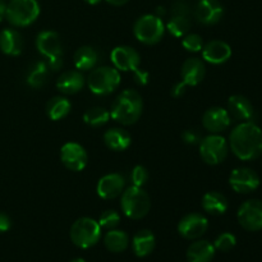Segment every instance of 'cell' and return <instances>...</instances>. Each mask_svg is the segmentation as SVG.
Masks as SVG:
<instances>
[{
  "label": "cell",
  "instance_id": "29",
  "mask_svg": "<svg viewBox=\"0 0 262 262\" xmlns=\"http://www.w3.org/2000/svg\"><path fill=\"white\" fill-rule=\"evenodd\" d=\"M72 109L71 101L67 97L55 96L46 104V114L51 120H60L69 114Z\"/></svg>",
  "mask_w": 262,
  "mask_h": 262
},
{
  "label": "cell",
  "instance_id": "40",
  "mask_svg": "<svg viewBox=\"0 0 262 262\" xmlns=\"http://www.w3.org/2000/svg\"><path fill=\"white\" fill-rule=\"evenodd\" d=\"M186 89H187V84L184 83V82H178V83H176L173 86V89H171V96L173 97H182L184 94H186Z\"/></svg>",
  "mask_w": 262,
  "mask_h": 262
},
{
  "label": "cell",
  "instance_id": "18",
  "mask_svg": "<svg viewBox=\"0 0 262 262\" xmlns=\"http://www.w3.org/2000/svg\"><path fill=\"white\" fill-rule=\"evenodd\" d=\"M232 56V48L229 43L222 40H212L202 48V58L205 61L214 66H220L228 61Z\"/></svg>",
  "mask_w": 262,
  "mask_h": 262
},
{
  "label": "cell",
  "instance_id": "33",
  "mask_svg": "<svg viewBox=\"0 0 262 262\" xmlns=\"http://www.w3.org/2000/svg\"><path fill=\"white\" fill-rule=\"evenodd\" d=\"M235 245H237V238L232 233H223L214 242L215 250L222 251V252H229L235 247Z\"/></svg>",
  "mask_w": 262,
  "mask_h": 262
},
{
  "label": "cell",
  "instance_id": "1",
  "mask_svg": "<svg viewBox=\"0 0 262 262\" xmlns=\"http://www.w3.org/2000/svg\"><path fill=\"white\" fill-rule=\"evenodd\" d=\"M229 147L239 160H256L262 155V129L253 122H242L230 132Z\"/></svg>",
  "mask_w": 262,
  "mask_h": 262
},
{
  "label": "cell",
  "instance_id": "35",
  "mask_svg": "<svg viewBox=\"0 0 262 262\" xmlns=\"http://www.w3.org/2000/svg\"><path fill=\"white\" fill-rule=\"evenodd\" d=\"M120 223V216L115 210H106L101 214L99 219V224L101 228H105V229H114L119 225Z\"/></svg>",
  "mask_w": 262,
  "mask_h": 262
},
{
  "label": "cell",
  "instance_id": "43",
  "mask_svg": "<svg viewBox=\"0 0 262 262\" xmlns=\"http://www.w3.org/2000/svg\"><path fill=\"white\" fill-rule=\"evenodd\" d=\"M106 2L114 7H120V5H124L125 3H128V0H106Z\"/></svg>",
  "mask_w": 262,
  "mask_h": 262
},
{
  "label": "cell",
  "instance_id": "20",
  "mask_svg": "<svg viewBox=\"0 0 262 262\" xmlns=\"http://www.w3.org/2000/svg\"><path fill=\"white\" fill-rule=\"evenodd\" d=\"M206 74V68L201 59L199 58H189L183 63L181 69L182 82L187 86H197L201 83Z\"/></svg>",
  "mask_w": 262,
  "mask_h": 262
},
{
  "label": "cell",
  "instance_id": "27",
  "mask_svg": "<svg viewBox=\"0 0 262 262\" xmlns=\"http://www.w3.org/2000/svg\"><path fill=\"white\" fill-rule=\"evenodd\" d=\"M48 63L43 60H38L28 68L27 76H26V82L32 89H41L46 83V81H48Z\"/></svg>",
  "mask_w": 262,
  "mask_h": 262
},
{
  "label": "cell",
  "instance_id": "17",
  "mask_svg": "<svg viewBox=\"0 0 262 262\" xmlns=\"http://www.w3.org/2000/svg\"><path fill=\"white\" fill-rule=\"evenodd\" d=\"M125 187L124 177L118 173L106 174L97 182L96 192L102 200H114L123 193Z\"/></svg>",
  "mask_w": 262,
  "mask_h": 262
},
{
  "label": "cell",
  "instance_id": "36",
  "mask_svg": "<svg viewBox=\"0 0 262 262\" xmlns=\"http://www.w3.org/2000/svg\"><path fill=\"white\" fill-rule=\"evenodd\" d=\"M130 181H132V186L136 187H143L148 181V171L145 166L136 165L132 169L130 173Z\"/></svg>",
  "mask_w": 262,
  "mask_h": 262
},
{
  "label": "cell",
  "instance_id": "7",
  "mask_svg": "<svg viewBox=\"0 0 262 262\" xmlns=\"http://www.w3.org/2000/svg\"><path fill=\"white\" fill-rule=\"evenodd\" d=\"M133 33L140 42L145 45H155L164 37L165 25L158 15L145 14L136 20Z\"/></svg>",
  "mask_w": 262,
  "mask_h": 262
},
{
  "label": "cell",
  "instance_id": "24",
  "mask_svg": "<svg viewBox=\"0 0 262 262\" xmlns=\"http://www.w3.org/2000/svg\"><path fill=\"white\" fill-rule=\"evenodd\" d=\"M156 245L155 235L151 230L142 229L136 233L132 239L133 252L137 257H146L154 251Z\"/></svg>",
  "mask_w": 262,
  "mask_h": 262
},
{
  "label": "cell",
  "instance_id": "32",
  "mask_svg": "<svg viewBox=\"0 0 262 262\" xmlns=\"http://www.w3.org/2000/svg\"><path fill=\"white\" fill-rule=\"evenodd\" d=\"M110 119V112L104 107H91L83 114V122L92 128H99L106 124Z\"/></svg>",
  "mask_w": 262,
  "mask_h": 262
},
{
  "label": "cell",
  "instance_id": "16",
  "mask_svg": "<svg viewBox=\"0 0 262 262\" xmlns=\"http://www.w3.org/2000/svg\"><path fill=\"white\" fill-rule=\"evenodd\" d=\"M194 18L206 26L216 25L224 14V8L217 0H200L194 8Z\"/></svg>",
  "mask_w": 262,
  "mask_h": 262
},
{
  "label": "cell",
  "instance_id": "12",
  "mask_svg": "<svg viewBox=\"0 0 262 262\" xmlns=\"http://www.w3.org/2000/svg\"><path fill=\"white\" fill-rule=\"evenodd\" d=\"M60 160L69 170L82 171L87 166L89 156L83 146L76 142H67L60 148Z\"/></svg>",
  "mask_w": 262,
  "mask_h": 262
},
{
  "label": "cell",
  "instance_id": "31",
  "mask_svg": "<svg viewBox=\"0 0 262 262\" xmlns=\"http://www.w3.org/2000/svg\"><path fill=\"white\" fill-rule=\"evenodd\" d=\"M192 26V20L189 15L171 14V18L166 23V30L174 37H183L188 33Z\"/></svg>",
  "mask_w": 262,
  "mask_h": 262
},
{
  "label": "cell",
  "instance_id": "3",
  "mask_svg": "<svg viewBox=\"0 0 262 262\" xmlns=\"http://www.w3.org/2000/svg\"><path fill=\"white\" fill-rule=\"evenodd\" d=\"M120 206L124 215L129 219L138 220L145 217L151 209V199L142 187H128L123 191Z\"/></svg>",
  "mask_w": 262,
  "mask_h": 262
},
{
  "label": "cell",
  "instance_id": "41",
  "mask_svg": "<svg viewBox=\"0 0 262 262\" xmlns=\"http://www.w3.org/2000/svg\"><path fill=\"white\" fill-rule=\"evenodd\" d=\"M10 227H12L10 217L7 214H4V212H0V233L8 232Z\"/></svg>",
  "mask_w": 262,
  "mask_h": 262
},
{
  "label": "cell",
  "instance_id": "4",
  "mask_svg": "<svg viewBox=\"0 0 262 262\" xmlns=\"http://www.w3.org/2000/svg\"><path fill=\"white\" fill-rule=\"evenodd\" d=\"M40 15L37 0H10L7 4L5 18L14 27H26L35 22Z\"/></svg>",
  "mask_w": 262,
  "mask_h": 262
},
{
  "label": "cell",
  "instance_id": "15",
  "mask_svg": "<svg viewBox=\"0 0 262 262\" xmlns=\"http://www.w3.org/2000/svg\"><path fill=\"white\" fill-rule=\"evenodd\" d=\"M230 123H232V117L229 112L219 106L210 107L202 115V125L210 133L217 135L220 132H224L229 128Z\"/></svg>",
  "mask_w": 262,
  "mask_h": 262
},
{
  "label": "cell",
  "instance_id": "30",
  "mask_svg": "<svg viewBox=\"0 0 262 262\" xmlns=\"http://www.w3.org/2000/svg\"><path fill=\"white\" fill-rule=\"evenodd\" d=\"M104 243L105 247H106L110 252L120 253L124 252L128 248L129 238H128L127 233L123 232V230L112 229L106 233V235H105Z\"/></svg>",
  "mask_w": 262,
  "mask_h": 262
},
{
  "label": "cell",
  "instance_id": "9",
  "mask_svg": "<svg viewBox=\"0 0 262 262\" xmlns=\"http://www.w3.org/2000/svg\"><path fill=\"white\" fill-rule=\"evenodd\" d=\"M238 222L243 229L248 232H258L262 229V201L248 200L243 202L237 212Z\"/></svg>",
  "mask_w": 262,
  "mask_h": 262
},
{
  "label": "cell",
  "instance_id": "38",
  "mask_svg": "<svg viewBox=\"0 0 262 262\" xmlns=\"http://www.w3.org/2000/svg\"><path fill=\"white\" fill-rule=\"evenodd\" d=\"M182 140L187 145H199L201 141V135L196 129H187L182 133Z\"/></svg>",
  "mask_w": 262,
  "mask_h": 262
},
{
  "label": "cell",
  "instance_id": "19",
  "mask_svg": "<svg viewBox=\"0 0 262 262\" xmlns=\"http://www.w3.org/2000/svg\"><path fill=\"white\" fill-rule=\"evenodd\" d=\"M228 112L230 117L242 122H252L255 109L250 100L243 95H233L228 100Z\"/></svg>",
  "mask_w": 262,
  "mask_h": 262
},
{
  "label": "cell",
  "instance_id": "45",
  "mask_svg": "<svg viewBox=\"0 0 262 262\" xmlns=\"http://www.w3.org/2000/svg\"><path fill=\"white\" fill-rule=\"evenodd\" d=\"M83 2H86L87 4H90V5H96V4H99L101 0H83Z\"/></svg>",
  "mask_w": 262,
  "mask_h": 262
},
{
  "label": "cell",
  "instance_id": "5",
  "mask_svg": "<svg viewBox=\"0 0 262 262\" xmlns=\"http://www.w3.org/2000/svg\"><path fill=\"white\" fill-rule=\"evenodd\" d=\"M120 73L114 67H99L92 69L87 78V86L92 94L106 96L112 94L120 84Z\"/></svg>",
  "mask_w": 262,
  "mask_h": 262
},
{
  "label": "cell",
  "instance_id": "44",
  "mask_svg": "<svg viewBox=\"0 0 262 262\" xmlns=\"http://www.w3.org/2000/svg\"><path fill=\"white\" fill-rule=\"evenodd\" d=\"M156 12H158V13H156L155 15H158V17H160V18L163 17L164 14H165V9H164L163 7H159L158 9H156Z\"/></svg>",
  "mask_w": 262,
  "mask_h": 262
},
{
  "label": "cell",
  "instance_id": "22",
  "mask_svg": "<svg viewBox=\"0 0 262 262\" xmlns=\"http://www.w3.org/2000/svg\"><path fill=\"white\" fill-rule=\"evenodd\" d=\"M84 86V77L79 71H68L60 74L56 87L64 95H74Z\"/></svg>",
  "mask_w": 262,
  "mask_h": 262
},
{
  "label": "cell",
  "instance_id": "25",
  "mask_svg": "<svg viewBox=\"0 0 262 262\" xmlns=\"http://www.w3.org/2000/svg\"><path fill=\"white\" fill-rule=\"evenodd\" d=\"M215 247L209 241H196L187 250L188 262H210L215 256Z\"/></svg>",
  "mask_w": 262,
  "mask_h": 262
},
{
  "label": "cell",
  "instance_id": "2",
  "mask_svg": "<svg viewBox=\"0 0 262 262\" xmlns=\"http://www.w3.org/2000/svg\"><path fill=\"white\" fill-rule=\"evenodd\" d=\"M143 110L142 96L136 90H124L113 101L110 118L123 125L135 124Z\"/></svg>",
  "mask_w": 262,
  "mask_h": 262
},
{
  "label": "cell",
  "instance_id": "28",
  "mask_svg": "<svg viewBox=\"0 0 262 262\" xmlns=\"http://www.w3.org/2000/svg\"><path fill=\"white\" fill-rule=\"evenodd\" d=\"M73 63L78 71L94 69L97 63V53L91 46H82L74 53Z\"/></svg>",
  "mask_w": 262,
  "mask_h": 262
},
{
  "label": "cell",
  "instance_id": "11",
  "mask_svg": "<svg viewBox=\"0 0 262 262\" xmlns=\"http://www.w3.org/2000/svg\"><path fill=\"white\" fill-rule=\"evenodd\" d=\"M229 184L237 193H251L260 186V177L253 169L237 168L230 173Z\"/></svg>",
  "mask_w": 262,
  "mask_h": 262
},
{
  "label": "cell",
  "instance_id": "14",
  "mask_svg": "<svg viewBox=\"0 0 262 262\" xmlns=\"http://www.w3.org/2000/svg\"><path fill=\"white\" fill-rule=\"evenodd\" d=\"M110 59L115 69L122 72H135L140 68L141 56L130 46H117L113 49Z\"/></svg>",
  "mask_w": 262,
  "mask_h": 262
},
{
  "label": "cell",
  "instance_id": "39",
  "mask_svg": "<svg viewBox=\"0 0 262 262\" xmlns=\"http://www.w3.org/2000/svg\"><path fill=\"white\" fill-rule=\"evenodd\" d=\"M133 77H135V81L138 86H145L148 82V73L146 71L138 68L137 71L133 72Z\"/></svg>",
  "mask_w": 262,
  "mask_h": 262
},
{
  "label": "cell",
  "instance_id": "37",
  "mask_svg": "<svg viewBox=\"0 0 262 262\" xmlns=\"http://www.w3.org/2000/svg\"><path fill=\"white\" fill-rule=\"evenodd\" d=\"M171 14L192 15V8L187 0H176L171 5Z\"/></svg>",
  "mask_w": 262,
  "mask_h": 262
},
{
  "label": "cell",
  "instance_id": "6",
  "mask_svg": "<svg viewBox=\"0 0 262 262\" xmlns=\"http://www.w3.org/2000/svg\"><path fill=\"white\" fill-rule=\"evenodd\" d=\"M101 238V227L99 222L91 217L76 220L71 228V239L77 247L87 250L94 247Z\"/></svg>",
  "mask_w": 262,
  "mask_h": 262
},
{
  "label": "cell",
  "instance_id": "46",
  "mask_svg": "<svg viewBox=\"0 0 262 262\" xmlns=\"http://www.w3.org/2000/svg\"><path fill=\"white\" fill-rule=\"evenodd\" d=\"M71 262H86L83 260V258H74V260H72Z\"/></svg>",
  "mask_w": 262,
  "mask_h": 262
},
{
  "label": "cell",
  "instance_id": "13",
  "mask_svg": "<svg viewBox=\"0 0 262 262\" xmlns=\"http://www.w3.org/2000/svg\"><path fill=\"white\" fill-rule=\"evenodd\" d=\"M209 228V220L206 216L197 212L186 215L178 224V233L186 239H197L206 233Z\"/></svg>",
  "mask_w": 262,
  "mask_h": 262
},
{
  "label": "cell",
  "instance_id": "8",
  "mask_svg": "<svg viewBox=\"0 0 262 262\" xmlns=\"http://www.w3.org/2000/svg\"><path fill=\"white\" fill-rule=\"evenodd\" d=\"M199 145L200 155H201L202 160L209 165H217L227 159L229 145H228L227 140L219 133L217 135L211 133L210 136L201 138Z\"/></svg>",
  "mask_w": 262,
  "mask_h": 262
},
{
  "label": "cell",
  "instance_id": "34",
  "mask_svg": "<svg viewBox=\"0 0 262 262\" xmlns=\"http://www.w3.org/2000/svg\"><path fill=\"white\" fill-rule=\"evenodd\" d=\"M182 45L186 49L187 51H191V53H199L204 48V40L200 35L197 33H188V35L183 36V41H182Z\"/></svg>",
  "mask_w": 262,
  "mask_h": 262
},
{
  "label": "cell",
  "instance_id": "23",
  "mask_svg": "<svg viewBox=\"0 0 262 262\" xmlns=\"http://www.w3.org/2000/svg\"><path fill=\"white\" fill-rule=\"evenodd\" d=\"M104 142L107 148L120 152V151H124L129 147L132 137L123 128H110L105 132Z\"/></svg>",
  "mask_w": 262,
  "mask_h": 262
},
{
  "label": "cell",
  "instance_id": "10",
  "mask_svg": "<svg viewBox=\"0 0 262 262\" xmlns=\"http://www.w3.org/2000/svg\"><path fill=\"white\" fill-rule=\"evenodd\" d=\"M36 49L48 61L63 58V43L54 31H41L36 36Z\"/></svg>",
  "mask_w": 262,
  "mask_h": 262
},
{
  "label": "cell",
  "instance_id": "26",
  "mask_svg": "<svg viewBox=\"0 0 262 262\" xmlns=\"http://www.w3.org/2000/svg\"><path fill=\"white\" fill-rule=\"evenodd\" d=\"M202 209L211 215H223L228 210V200L224 194L219 192H207L202 197Z\"/></svg>",
  "mask_w": 262,
  "mask_h": 262
},
{
  "label": "cell",
  "instance_id": "21",
  "mask_svg": "<svg viewBox=\"0 0 262 262\" xmlns=\"http://www.w3.org/2000/svg\"><path fill=\"white\" fill-rule=\"evenodd\" d=\"M0 50L10 56L20 55L23 51V38L18 31L5 28L0 32Z\"/></svg>",
  "mask_w": 262,
  "mask_h": 262
},
{
  "label": "cell",
  "instance_id": "42",
  "mask_svg": "<svg viewBox=\"0 0 262 262\" xmlns=\"http://www.w3.org/2000/svg\"><path fill=\"white\" fill-rule=\"evenodd\" d=\"M5 13H7V4L4 0H0V22L5 18Z\"/></svg>",
  "mask_w": 262,
  "mask_h": 262
}]
</instances>
